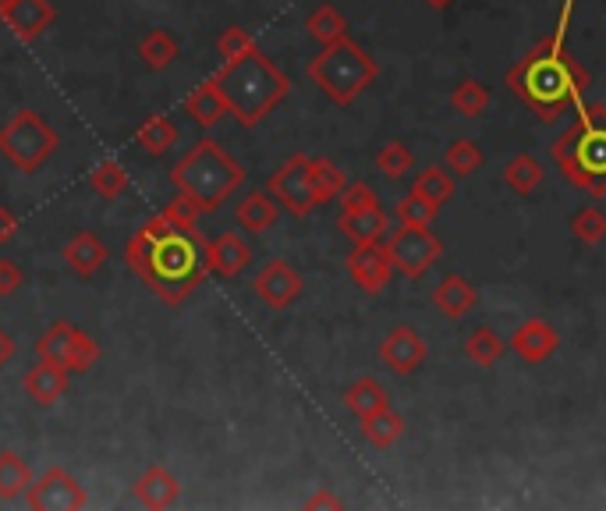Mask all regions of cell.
I'll use <instances>...</instances> for the list:
<instances>
[{
  "mask_svg": "<svg viewBox=\"0 0 606 511\" xmlns=\"http://www.w3.org/2000/svg\"><path fill=\"white\" fill-rule=\"evenodd\" d=\"M571 14H574V0H564L553 33L539 47L528 50L522 61H514L507 68V89L525 107H533L539 117H547V122L560 117L568 107H582V96L588 89V71L564 47Z\"/></svg>",
  "mask_w": 606,
  "mask_h": 511,
  "instance_id": "cell-1",
  "label": "cell"
},
{
  "mask_svg": "<svg viewBox=\"0 0 606 511\" xmlns=\"http://www.w3.org/2000/svg\"><path fill=\"white\" fill-rule=\"evenodd\" d=\"M125 260L167 306H181L209 274L199 231H174L160 242H149L142 231H135L125 246Z\"/></svg>",
  "mask_w": 606,
  "mask_h": 511,
  "instance_id": "cell-2",
  "label": "cell"
},
{
  "mask_svg": "<svg viewBox=\"0 0 606 511\" xmlns=\"http://www.w3.org/2000/svg\"><path fill=\"white\" fill-rule=\"evenodd\" d=\"M220 93L231 107V117H238L245 128H255L266 122L291 93V79L270 61L260 47L241 50L238 57H227L220 71L214 75Z\"/></svg>",
  "mask_w": 606,
  "mask_h": 511,
  "instance_id": "cell-3",
  "label": "cell"
},
{
  "mask_svg": "<svg viewBox=\"0 0 606 511\" xmlns=\"http://www.w3.org/2000/svg\"><path fill=\"white\" fill-rule=\"evenodd\" d=\"M564 182L588 195H606V103H582L579 117L553 143Z\"/></svg>",
  "mask_w": 606,
  "mask_h": 511,
  "instance_id": "cell-4",
  "label": "cell"
},
{
  "mask_svg": "<svg viewBox=\"0 0 606 511\" xmlns=\"http://www.w3.org/2000/svg\"><path fill=\"white\" fill-rule=\"evenodd\" d=\"M245 182V168L227 154L217 139H199L171 168V185L199 203L203 214H214Z\"/></svg>",
  "mask_w": 606,
  "mask_h": 511,
  "instance_id": "cell-5",
  "label": "cell"
},
{
  "mask_svg": "<svg viewBox=\"0 0 606 511\" xmlns=\"http://www.w3.org/2000/svg\"><path fill=\"white\" fill-rule=\"evenodd\" d=\"M306 75L330 103L352 107V103L376 82L380 68H376L373 54L366 47H358L352 36H341V39L327 43V47H320L316 57H309Z\"/></svg>",
  "mask_w": 606,
  "mask_h": 511,
  "instance_id": "cell-6",
  "label": "cell"
},
{
  "mask_svg": "<svg viewBox=\"0 0 606 511\" xmlns=\"http://www.w3.org/2000/svg\"><path fill=\"white\" fill-rule=\"evenodd\" d=\"M57 146H60L57 132L43 122L39 111H19L0 128V157L22 174H36L54 157Z\"/></svg>",
  "mask_w": 606,
  "mask_h": 511,
  "instance_id": "cell-7",
  "label": "cell"
},
{
  "mask_svg": "<svg viewBox=\"0 0 606 511\" xmlns=\"http://www.w3.org/2000/svg\"><path fill=\"white\" fill-rule=\"evenodd\" d=\"M341 200V217H338V231L347 238L352 246H366V242H384L390 235V217L384 214L380 200L366 182H352L344 185Z\"/></svg>",
  "mask_w": 606,
  "mask_h": 511,
  "instance_id": "cell-8",
  "label": "cell"
},
{
  "mask_svg": "<svg viewBox=\"0 0 606 511\" xmlns=\"http://www.w3.org/2000/svg\"><path fill=\"white\" fill-rule=\"evenodd\" d=\"M384 246L390 252L393 270L404 274L408 281L426 277L430 266L444 256V242L430 228H422V224H398V228L384 238Z\"/></svg>",
  "mask_w": 606,
  "mask_h": 511,
  "instance_id": "cell-9",
  "label": "cell"
},
{
  "mask_svg": "<svg viewBox=\"0 0 606 511\" xmlns=\"http://www.w3.org/2000/svg\"><path fill=\"white\" fill-rule=\"evenodd\" d=\"M36 359H47L71 373H89L100 363V344L75 323L57 320L36 338Z\"/></svg>",
  "mask_w": 606,
  "mask_h": 511,
  "instance_id": "cell-10",
  "label": "cell"
},
{
  "mask_svg": "<svg viewBox=\"0 0 606 511\" xmlns=\"http://www.w3.org/2000/svg\"><path fill=\"white\" fill-rule=\"evenodd\" d=\"M266 192L287 209L291 217H309L320 200H316V189H312V157L306 154H295L287 157L281 168L270 174Z\"/></svg>",
  "mask_w": 606,
  "mask_h": 511,
  "instance_id": "cell-11",
  "label": "cell"
},
{
  "mask_svg": "<svg viewBox=\"0 0 606 511\" xmlns=\"http://www.w3.org/2000/svg\"><path fill=\"white\" fill-rule=\"evenodd\" d=\"M25 501L36 511H79L89 504L82 484L68 469H60V465H54V469H47L39 479H33Z\"/></svg>",
  "mask_w": 606,
  "mask_h": 511,
  "instance_id": "cell-12",
  "label": "cell"
},
{
  "mask_svg": "<svg viewBox=\"0 0 606 511\" xmlns=\"http://www.w3.org/2000/svg\"><path fill=\"white\" fill-rule=\"evenodd\" d=\"M301 288H306V281H301V274L287 260H270L252 281L255 298H260L266 309H277V313L291 309L301 298Z\"/></svg>",
  "mask_w": 606,
  "mask_h": 511,
  "instance_id": "cell-13",
  "label": "cell"
},
{
  "mask_svg": "<svg viewBox=\"0 0 606 511\" xmlns=\"http://www.w3.org/2000/svg\"><path fill=\"white\" fill-rule=\"evenodd\" d=\"M347 274L366 295L384 292L390 277H393V263L384 242H366V246H352L347 252Z\"/></svg>",
  "mask_w": 606,
  "mask_h": 511,
  "instance_id": "cell-14",
  "label": "cell"
},
{
  "mask_svg": "<svg viewBox=\"0 0 606 511\" xmlns=\"http://www.w3.org/2000/svg\"><path fill=\"white\" fill-rule=\"evenodd\" d=\"M0 22L22 43H33L57 22V8L50 0H8L0 4Z\"/></svg>",
  "mask_w": 606,
  "mask_h": 511,
  "instance_id": "cell-15",
  "label": "cell"
},
{
  "mask_svg": "<svg viewBox=\"0 0 606 511\" xmlns=\"http://www.w3.org/2000/svg\"><path fill=\"white\" fill-rule=\"evenodd\" d=\"M426 338L419 334L415 327H408V323H398L390 330V334L380 341V359H384V366H390L393 373H401V377H408V373H415L422 363H426Z\"/></svg>",
  "mask_w": 606,
  "mask_h": 511,
  "instance_id": "cell-16",
  "label": "cell"
},
{
  "mask_svg": "<svg viewBox=\"0 0 606 511\" xmlns=\"http://www.w3.org/2000/svg\"><path fill=\"white\" fill-rule=\"evenodd\" d=\"M507 349L522 359V363H547V359L560 349V334L547 320H525L514 327V334L507 341Z\"/></svg>",
  "mask_w": 606,
  "mask_h": 511,
  "instance_id": "cell-17",
  "label": "cell"
},
{
  "mask_svg": "<svg viewBox=\"0 0 606 511\" xmlns=\"http://www.w3.org/2000/svg\"><path fill=\"white\" fill-rule=\"evenodd\" d=\"M249 263H252V249H249L245 238L235 235V231H224V235L214 238V242H206V270L214 277L231 281Z\"/></svg>",
  "mask_w": 606,
  "mask_h": 511,
  "instance_id": "cell-18",
  "label": "cell"
},
{
  "mask_svg": "<svg viewBox=\"0 0 606 511\" xmlns=\"http://www.w3.org/2000/svg\"><path fill=\"white\" fill-rule=\"evenodd\" d=\"M68 377H71V370L57 366V363H47V359H39V363L22 377V387H25L28 398L47 409V405H57L60 398L68 395Z\"/></svg>",
  "mask_w": 606,
  "mask_h": 511,
  "instance_id": "cell-19",
  "label": "cell"
},
{
  "mask_svg": "<svg viewBox=\"0 0 606 511\" xmlns=\"http://www.w3.org/2000/svg\"><path fill=\"white\" fill-rule=\"evenodd\" d=\"M60 260L68 263L75 277H93L96 270L107 263V246L100 242L96 231H75L68 246L60 249Z\"/></svg>",
  "mask_w": 606,
  "mask_h": 511,
  "instance_id": "cell-20",
  "label": "cell"
},
{
  "mask_svg": "<svg viewBox=\"0 0 606 511\" xmlns=\"http://www.w3.org/2000/svg\"><path fill=\"white\" fill-rule=\"evenodd\" d=\"M132 493H135V501H139V504L160 511V508H174V504H178V498H181V484H178L174 473L163 469V465H149V469H146L139 479H135Z\"/></svg>",
  "mask_w": 606,
  "mask_h": 511,
  "instance_id": "cell-21",
  "label": "cell"
},
{
  "mask_svg": "<svg viewBox=\"0 0 606 511\" xmlns=\"http://www.w3.org/2000/svg\"><path fill=\"white\" fill-rule=\"evenodd\" d=\"M476 303H479V292L465 274H444L441 284L433 288V306L441 309L447 320H461L465 313L476 309Z\"/></svg>",
  "mask_w": 606,
  "mask_h": 511,
  "instance_id": "cell-22",
  "label": "cell"
},
{
  "mask_svg": "<svg viewBox=\"0 0 606 511\" xmlns=\"http://www.w3.org/2000/svg\"><path fill=\"white\" fill-rule=\"evenodd\" d=\"M185 114L192 117L199 128H214L220 125L224 117H231V107H227V100L220 93V86L214 79H206L192 89V93L185 96Z\"/></svg>",
  "mask_w": 606,
  "mask_h": 511,
  "instance_id": "cell-23",
  "label": "cell"
},
{
  "mask_svg": "<svg viewBox=\"0 0 606 511\" xmlns=\"http://www.w3.org/2000/svg\"><path fill=\"white\" fill-rule=\"evenodd\" d=\"M281 217V203L270 192H249L241 195V203L235 206V220L238 228H245L252 235H266Z\"/></svg>",
  "mask_w": 606,
  "mask_h": 511,
  "instance_id": "cell-24",
  "label": "cell"
},
{
  "mask_svg": "<svg viewBox=\"0 0 606 511\" xmlns=\"http://www.w3.org/2000/svg\"><path fill=\"white\" fill-rule=\"evenodd\" d=\"M387 405H390L387 387L380 381H373V377H362V381H355L352 387L344 390V409L352 412L358 423H362V419L376 416V412H384Z\"/></svg>",
  "mask_w": 606,
  "mask_h": 511,
  "instance_id": "cell-25",
  "label": "cell"
},
{
  "mask_svg": "<svg viewBox=\"0 0 606 511\" xmlns=\"http://www.w3.org/2000/svg\"><path fill=\"white\" fill-rule=\"evenodd\" d=\"M33 487V469L14 451H0V501H19Z\"/></svg>",
  "mask_w": 606,
  "mask_h": 511,
  "instance_id": "cell-26",
  "label": "cell"
},
{
  "mask_svg": "<svg viewBox=\"0 0 606 511\" xmlns=\"http://www.w3.org/2000/svg\"><path fill=\"white\" fill-rule=\"evenodd\" d=\"M135 143H139L149 157H160L178 143V125L167 114H149L146 122L135 128Z\"/></svg>",
  "mask_w": 606,
  "mask_h": 511,
  "instance_id": "cell-27",
  "label": "cell"
},
{
  "mask_svg": "<svg viewBox=\"0 0 606 511\" xmlns=\"http://www.w3.org/2000/svg\"><path fill=\"white\" fill-rule=\"evenodd\" d=\"M178 39L167 33V29H149V33L142 36L139 43V57H142V65L149 71H163V68H171L178 61Z\"/></svg>",
  "mask_w": 606,
  "mask_h": 511,
  "instance_id": "cell-28",
  "label": "cell"
},
{
  "mask_svg": "<svg viewBox=\"0 0 606 511\" xmlns=\"http://www.w3.org/2000/svg\"><path fill=\"white\" fill-rule=\"evenodd\" d=\"M362 433H366V441L373 444V447H380V451H387V447H393L401 441V433H404V419H401V412H393L390 405L384 412H376V416H369V419H362Z\"/></svg>",
  "mask_w": 606,
  "mask_h": 511,
  "instance_id": "cell-29",
  "label": "cell"
},
{
  "mask_svg": "<svg viewBox=\"0 0 606 511\" xmlns=\"http://www.w3.org/2000/svg\"><path fill=\"white\" fill-rule=\"evenodd\" d=\"M504 185L514 195H533L542 185V163L536 157H528V154L511 157L507 168H504Z\"/></svg>",
  "mask_w": 606,
  "mask_h": 511,
  "instance_id": "cell-30",
  "label": "cell"
},
{
  "mask_svg": "<svg viewBox=\"0 0 606 511\" xmlns=\"http://www.w3.org/2000/svg\"><path fill=\"white\" fill-rule=\"evenodd\" d=\"M504 352H507V341L500 338L493 327H476L465 341V355L472 359L476 366H493L504 359Z\"/></svg>",
  "mask_w": 606,
  "mask_h": 511,
  "instance_id": "cell-31",
  "label": "cell"
},
{
  "mask_svg": "<svg viewBox=\"0 0 606 511\" xmlns=\"http://www.w3.org/2000/svg\"><path fill=\"white\" fill-rule=\"evenodd\" d=\"M306 33L320 43V47H327V43L347 36V22H344V14L333 4H320L316 11L306 14Z\"/></svg>",
  "mask_w": 606,
  "mask_h": 511,
  "instance_id": "cell-32",
  "label": "cell"
},
{
  "mask_svg": "<svg viewBox=\"0 0 606 511\" xmlns=\"http://www.w3.org/2000/svg\"><path fill=\"white\" fill-rule=\"evenodd\" d=\"M89 189H93L100 200H107L114 203L117 195H125L128 189V171H125V163H117V160H103L96 163L93 171H89Z\"/></svg>",
  "mask_w": 606,
  "mask_h": 511,
  "instance_id": "cell-33",
  "label": "cell"
},
{
  "mask_svg": "<svg viewBox=\"0 0 606 511\" xmlns=\"http://www.w3.org/2000/svg\"><path fill=\"white\" fill-rule=\"evenodd\" d=\"M344 185H347V174L338 168V163L327 160V157L312 160V189H316V200H320V206L338 200V195L344 192Z\"/></svg>",
  "mask_w": 606,
  "mask_h": 511,
  "instance_id": "cell-34",
  "label": "cell"
},
{
  "mask_svg": "<svg viewBox=\"0 0 606 511\" xmlns=\"http://www.w3.org/2000/svg\"><path fill=\"white\" fill-rule=\"evenodd\" d=\"M376 171H380L384 178H390V182H398V178L415 171V154L404 143L393 139L380 149V154H376Z\"/></svg>",
  "mask_w": 606,
  "mask_h": 511,
  "instance_id": "cell-35",
  "label": "cell"
},
{
  "mask_svg": "<svg viewBox=\"0 0 606 511\" xmlns=\"http://www.w3.org/2000/svg\"><path fill=\"white\" fill-rule=\"evenodd\" d=\"M487 103H490L487 86L476 82V79H461L458 86L450 89V107L458 111L461 117H479L482 111H487Z\"/></svg>",
  "mask_w": 606,
  "mask_h": 511,
  "instance_id": "cell-36",
  "label": "cell"
},
{
  "mask_svg": "<svg viewBox=\"0 0 606 511\" xmlns=\"http://www.w3.org/2000/svg\"><path fill=\"white\" fill-rule=\"evenodd\" d=\"M412 192L426 195V200L436 203V206H444V203L450 200V195H454V174L444 171V168H426V171L415 174Z\"/></svg>",
  "mask_w": 606,
  "mask_h": 511,
  "instance_id": "cell-37",
  "label": "cell"
},
{
  "mask_svg": "<svg viewBox=\"0 0 606 511\" xmlns=\"http://www.w3.org/2000/svg\"><path fill=\"white\" fill-rule=\"evenodd\" d=\"M482 168V149L479 143L472 139H454L447 146V171L454 178H468V174H476Z\"/></svg>",
  "mask_w": 606,
  "mask_h": 511,
  "instance_id": "cell-38",
  "label": "cell"
},
{
  "mask_svg": "<svg viewBox=\"0 0 606 511\" xmlns=\"http://www.w3.org/2000/svg\"><path fill=\"white\" fill-rule=\"evenodd\" d=\"M436 214H441V206L430 203L426 195H419V192H408L404 200H398V206H393L398 224H422V228H430Z\"/></svg>",
  "mask_w": 606,
  "mask_h": 511,
  "instance_id": "cell-39",
  "label": "cell"
},
{
  "mask_svg": "<svg viewBox=\"0 0 606 511\" xmlns=\"http://www.w3.org/2000/svg\"><path fill=\"white\" fill-rule=\"evenodd\" d=\"M571 235L579 238L582 246H599L606 238V214L599 206H585L571 217Z\"/></svg>",
  "mask_w": 606,
  "mask_h": 511,
  "instance_id": "cell-40",
  "label": "cell"
},
{
  "mask_svg": "<svg viewBox=\"0 0 606 511\" xmlns=\"http://www.w3.org/2000/svg\"><path fill=\"white\" fill-rule=\"evenodd\" d=\"M160 214L171 220L178 231H195V224H199L203 209H199V203H195V200H188L185 192H178L174 200H167V206L160 209Z\"/></svg>",
  "mask_w": 606,
  "mask_h": 511,
  "instance_id": "cell-41",
  "label": "cell"
},
{
  "mask_svg": "<svg viewBox=\"0 0 606 511\" xmlns=\"http://www.w3.org/2000/svg\"><path fill=\"white\" fill-rule=\"evenodd\" d=\"M249 47H255V39L241 25H227L220 33V39H217V50H220L224 61H227V57H238L241 50H249Z\"/></svg>",
  "mask_w": 606,
  "mask_h": 511,
  "instance_id": "cell-42",
  "label": "cell"
},
{
  "mask_svg": "<svg viewBox=\"0 0 606 511\" xmlns=\"http://www.w3.org/2000/svg\"><path fill=\"white\" fill-rule=\"evenodd\" d=\"M22 281H25V274H22L19 263H14V260H0V298H11L14 292L22 288Z\"/></svg>",
  "mask_w": 606,
  "mask_h": 511,
  "instance_id": "cell-43",
  "label": "cell"
},
{
  "mask_svg": "<svg viewBox=\"0 0 606 511\" xmlns=\"http://www.w3.org/2000/svg\"><path fill=\"white\" fill-rule=\"evenodd\" d=\"M14 235H19V217H14L11 206H0V246L11 242Z\"/></svg>",
  "mask_w": 606,
  "mask_h": 511,
  "instance_id": "cell-44",
  "label": "cell"
},
{
  "mask_svg": "<svg viewBox=\"0 0 606 511\" xmlns=\"http://www.w3.org/2000/svg\"><path fill=\"white\" fill-rule=\"evenodd\" d=\"M14 349H19V344H14V338L8 334L4 327H0V370H4L11 359H14Z\"/></svg>",
  "mask_w": 606,
  "mask_h": 511,
  "instance_id": "cell-45",
  "label": "cell"
},
{
  "mask_svg": "<svg viewBox=\"0 0 606 511\" xmlns=\"http://www.w3.org/2000/svg\"><path fill=\"white\" fill-rule=\"evenodd\" d=\"M306 508H341V501L333 498V493L320 490V493H312V498L306 501Z\"/></svg>",
  "mask_w": 606,
  "mask_h": 511,
  "instance_id": "cell-46",
  "label": "cell"
},
{
  "mask_svg": "<svg viewBox=\"0 0 606 511\" xmlns=\"http://www.w3.org/2000/svg\"><path fill=\"white\" fill-rule=\"evenodd\" d=\"M422 4L433 8V11H444V8H450V4H454V0H422Z\"/></svg>",
  "mask_w": 606,
  "mask_h": 511,
  "instance_id": "cell-47",
  "label": "cell"
},
{
  "mask_svg": "<svg viewBox=\"0 0 606 511\" xmlns=\"http://www.w3.org/2000/svg\"><path fill=\"white\" fill-rule=\"evenodd\" d=\"M0 4H8V0H0Z\"/></svg>",
  "mask_w": 606,
  "mask_h": 511,
  "instance_id": "cell-48",
  "label": "cell"
}]
</instances>
